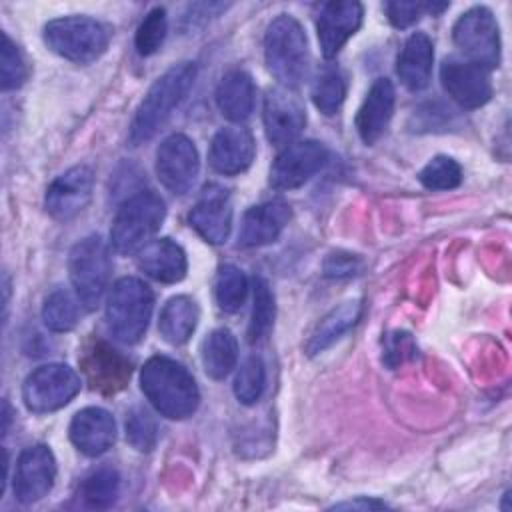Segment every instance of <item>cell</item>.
I'll return each instance as SVG.
<instances>
[{
    "mask_svg": "<svg viewBox=\"0 0 512 512\" xmlns=\"http://www.w3.org/2000/svg\"><path fill=\"white\" fill-rule=\"evenodd\" d=\"M140 388L166 418L184 420L200 404V392L188 368L168 356H152L140 370Z\"/></svg>",
    "mask_w": 512,
    "mask_h": 512,
    "instance_id": "6da1fadb",
    "label": "cell"
},
{
    "mask_svg": "<svg viewBox=\"0 0 512 512\" xmlns=\"http://www.w3.org/2000/svg\"><path fill=\"white\" fill-rule=\"evenodd\" d=\"M196 80V64L180 62L168 68L146 92L142 102L136 108V114L130 124L128 140L132 146H140L148 142L172 116L174 108L190 92Z\"/></svg>",
    "mask_w": 512,
    "mask_h": 512,
    "instance_id": "7a4b0ae2",
    "label": "cell"
},
{
    "mask_svg": "<svg viewBox=\"0 0 512 512\" xmlns=\"http://www.w3.org/2000/svg\"><path fill=\"white\" fill-rule=\"evenodd\" d=\"M264 58L270 74L284 88H296L308 74L310 52L300 22L280 14L270 22L264 36Z\"/></svg>",
    "mask_w": 512,
    "mask_h": 512,
    "instance_id": "3957f363",
    "label": "cell"
},
{
    "mask_svg": "<svg viewBox=\"0 0 512 512\" xmlns=\"http://www.w3.org/2000/svg\"><path fill=\"white\" fill-rule=\"evenodd\" d=\"M166 216L164 200L150 190L136 192L118 208L110 230V244L118 254L140 252L160 230Z\"/></svg>",
    "mask_w": 512,
    "mask_h": 512,
    "instance_id": "277c9868",
    "label": "cell"
},
{
    "mask_svg": "<svg viewBox=\"0 0 512 512\" xmlns=\"http://www.w3.org/2000/svg\"><path fill=\"white\" fill-rule=\"evenodd\" d=\"M154 294L146 282L134 276L120 278L106 302V320L112 336L122 344H136L150 322Z\"/></svg>",
    "mask_w": 512,
    "mask_h": 512,
    "instance_id": "5b68a950",
    "label": "cell"
},
{
    "mask_svg": "<svg viewBox=\"0 0 512 512\" xmlns=\"http://www.w3.org/2000/svg\"><path fill=\"white\" fill-rule=\"evenodd\" d=\"M44 42L52 52L70 62L90 64L106 52L110 30L88 16H64L44 26Z\"/></svg>",
    "mask_w": 512,
    "mask_h": 512,
    "instance_id": "8992f818",
    "label": "cell"
},
{
    "mask_svg": "<svg viewBox=\"0 0 512 512\" xmlns=\"http://www.w3.org/2000/svg\"><path fill=\"white\" fill-rule=\"evenodd\" d=\"M110 252L106 242L98 236H86L74 248L70 250L68 256V272H70V282L74 286V292L78 300L88 308L94 310L110 280Z\"/></svg>",
    "mask_w": 512,
    "mask_h": 512,
    "instance_id": "52a82bcc",
    "label": "cell"
},
{
    "mask_svg": "<svg viewBox=\"0 0 512 512\" xmlns=\"http://www.w3.org/2000/svg\"><path fill=\"white\" fill-rule=\"evenodd\" d=\"M454 44L468 58L486 70L500 64V30L494 14L484 6L466 10L452 28Z\"/></svg>",
    "mask_w": 512,
    "mask_h": 512,
    "instance_id": "ba28073f",
    "label": "cell"
},
{
    "mask_svg": "<svg viewBox=\"0 0 512 512\" xmlns=\"http://www.w3.org/2000/svg\"><path fill=\"white\" fill-rule=\"evenodd\" d=\"M80 390V376L60 362H50L32 370L22 386V400L36 414L54 412L66 406Z\"/></svg>",
    "mask_w": 512,
    "mask_h": 512,
    "instance_id": "9c48e42d",
    "label": "cell"
},
{
    "mask_svg": "<svg viewBox=\"0 0 512 512\" xmlns=\"http://www.w3.org/2000/svg\"><path fill=\"white\" fill-rule=\"evenodd\" d=\"M200 170V158L194 142L184 134L168 136L156 152V174L172 194H186Z\"/></svg>",
    "mask_w": 512,
    "mask_h": 512,
    "instance_id": "30bf717a",
    "label": "cell"
},
{
    "mask_svg": "<svg viewBox=\"0 0 512 512\" xmlns=\"http://www.w3.org/2000/svg\"><path fill=\"white\" fill-rule=\"evenodd\" d=\"M328 160V150L316 140L288 144L270 168V184L276 190H292L308 182Z\"/></svg>",
    "mask_w": 512,
    "mask_h": 512,
    "instance_id": "8fae6325",
    "label": "cell"
},
{
    "mask_svg": "<svg viewBox=\"0 0 512 512\" xmlns=\"http://www.w3.org/2000/svg\"><path fill=\"white\" fill-rule=\"evenodd\" d=\"M440 82L448 96L462 108H480L492 96L488 70L462 58H446L442 62Z\"/></svg>",
    "mask_w": 512,
    "mask_h": 512,
    "instance_id": "7c38bea8",
    "label": "cell"
},
{
    "mask_svg": "<svg viewBox=\"0 0 512 512\" xmlns=\"http://www.w3.org/2000/svg\"><path fill=\"white\" fill-rule=\"evenodd\" d=\"M56 480V460L48 446L36 444L22 450L14 470V496L22 504L44 498Z\"/></svg>",
    "mask_w": 512,
    "mask_h": 512,
    "instance_id": "4fadbf2b",
    "label": "cell"
},
{
    "mask_svg": "<svg viewBox=\"0 0 512 512\" xmlns=\"http://www.w3.org/2000/svg\"><path fill=\"white\" fill-rule=\"evenodd\" d=\"M262 116L266 136L276 146L292 144L306 124V112L300 98L292 92V88L284 86H276L266 92Z\"/></svg>",
    "mask_w": 512,
    "mask_h": 512,
    "instance_id": "5bb4252c",
    "label": "cell"
},
{
    "mask_svg": "<svg viewBox=\"0 0 512 512\" xmlns=\"http://www.w3.org/2000/svg\"><path fill=\"white\" fill-rule=\"evenodd\" d=\"M190 226L210 244H224L232 228L230 192L220 184H208L188 214Z\"/></svg>",
    "mask_w": 512,
    "mask_h": 512,
    "instance_id": "9a60e30c",
    "label": "cell"
},
{
    "mask_svg": "<svg viewBox=\"0 0 512 512\" xmlns=\"http://www.w3.org/2000/svg\"><path fill=\"white\" fill-rule=\"evenodd\" d=\"M94 174L88 166H74L60 174L46 190V212L56 220H70L80 214L92 198Z\"/></svg>",
    "mask_w": 512,
    "mask_h": 512,
    "instance_id": "2e32d148",
    "label": "cell"
},
{
    "mask_svg": "<svg viewBox=\"0 0 512 512\" xmlns=\"http://www.w3.org/2000/svg\"><path fill=\"white\" fill-rule=\"evenodd\" d=\"M82 370L92 390L114 394L126 386L132 374V362L104 340H94L84 350Z\"/></svg>",
    "mask_w": 512,
    "mask_h": 512,
    "instance_id": "e0dca14e",
    "label": "cell"
},
{
    "mask_svg": "<svg viewBox=\"0 0 512 512\" xmlns=\"http://www.w3.org/2000/svg\"><path fill=\"white\" fill-rule=\"evenodd\" d=\"M362 24V4L354 0H332L322 4L316 20L318 42L324 58H334Z\"/></svg>",
    "mask_w": 512,
    "mask_h": 512,
    "instance_id": "ac0fdd59",
    "label": "cell"
},
{
    "mask_svg": "<svg viewBox=\"0 0 512 512\" xmlns=\"http://www.w3.org/2000/svg\"><path fill=\"white\" fill-rule=\"evenodd\" d=\"M256 154V144L250 130L242 126L220 128L210 144V166L224 176H234L244 172Z\"/></svg>",
    "mask_w": 512,
    "mask_h": 512,
    "instance_id": "d6986e66",
    "label": "cell"
},
{
    "mask_svg": "<svg viewBox=\"0 0 512 512\" xmlns=\"http://www.w3.org/2000/svg\"><path fill=\"white\" fill-rule=\"evenodd\" d=\"M290 214V206L284 200H270L248 208L242 216L238 246L258 248L274 242L286 228Z\"/></svg>",
    "mask_w": 512,
    "mask_h": 512,
    "instance_id": "ffe728a7",
    "label": "cell"
},
{
    "mask_svg": "<svg viewBox=\"0 0 512 512\" xmlns=\"http://www.w3.org/2000/svg\"><path fill=\"white\" fill-rule=\"evenodd\" d=\"M396 92L388 78H376L356 114V130L364 144L372 146L386 132L394 114Z\"/></svg>",
    "mask_w": 512,
    "mask_h": 512,
    "instance_id": "44dd1931",
    "label": "cell"
},
{
    "mask_svg": "<svg viewBox=\"0 0 512 512\" xmlns=\"http://www.w3.org/2000/svg\"><path fill=\"white\" fill-rule=\"evenodd\" d=\"M70 440L86 456L104 454L116 440V424L104 408H84L70 422Z\"/></svg>",
    "mask_w": 512,
    "mask_h": 512,
    "instance_id": "7402d4cb",
    "label": "cell"
},
{
    "mask_svg": "<svg viewBox=\"0 0 512 512\" xmlns=\"http://www.w3.org/2000/svg\"><path fill=\"white\" fill-rule=\"evenodd\" d=\"M138 268L158 282L174 284L186 276L188 262L180 244L170 238H160L150 240L138 252Z\"/></svg>",
    "mask_w": 512,
    "mask_h": 512,
    "instance_id": "603a6c76",
    "label": "cell"
},
{
    "mask_svg": "<svg viewBox=\"0 0 512 512\" xmlns=\"http://www.w3.org/2000/svg\"><path fill=\"white\" fill-rule=\"evenodd\" d=\"M434 46L424 32H414L406 42L396 60V72L400 82L412 90H424L432 76Z\"/></svg>",
    "mask_w": 512,
    "mask_h": 512,
    "instance_id": "cb8c5ba5",
    "label": "cell"
},
{
    "mask_svg": "<svg viewBox=\"0 0 512 512\" xmlns=\"http://www.w3.org/2000/svg\"><path fill=\"white\" fill-rule=\"evenodd\" d=\"M362 316V302L360 300H348L336 308H332L312 330L308 336L304 350L308 356H316L324 352L328 346H332L336 340H340L350 328L358 324Z\"/></svg>",
    "mask_w": 512,
    "mask_h": 512,
    "instance_id": "d4e9b609",
    "label": "cell"
},
{
    "mask_svg": "<svg viewBox=\"0 0 512 512\" xmlns=\"http://www.w3.org/2000/svg\"><path fill=\"white\" fill-rule=\"evenodd\" d=\"M254 82L244 70H230L216 88V106L232 122H244L254 108Z\"/></svg>",
    "mask_w": 512,
    "mask_h": 512,
    "instance_id": "484cf974",
    "label": "cell"
},
{
    "mask_svg": "<svg viewBox=\"0 0 512 512\" xmlns=\"http://www.w3.org/2000/svg\"><path fill=\"white\" fill-rule=\"evenodd\" d=\"M198 316H200L198 304L190 296H184V294L172 296L160 312V320H158L160 336L172 346L184 344L196 330Z\"/></svg>",
    "mask_w": 512,
    "mask_h": 512,
    "instance_id": "4316f807",
    "label": "cell"
},
{
    "mask_svg": "<svg viewBox=\"0 0 512 512\" xmlns=\"http://www.w3.org/2000/svg\"><path fill=\"white\" fill-rule=\"evenodd\" d=\"M238 360V342L228 328H216L202 344V366L214 380L226 378Z\"/></svg>",
    "mask_w": 512,
    "mask_h": 512,
    "instance_id": "83f0119b",
    "label": "cell"
},
{
    "mask_svg": "<svg viewBox=\"0 0 512 512\" xmlns=\"http://www.w3.org/2000/svg\"><path fill=\"white\" fill-rule=\"evenodd\" d=\"M120 492V476L114 468L102 466L92 470L80 482L78 496L88 508H110Z\"/></svg>",
    "mask_w": 512,
    "mask_h": 512,
    "instance_id": "f1b7e54d",
    "label": "cell"
},
{
    "mask_svg": "<svg viewBox=\"0 0 512 512\" xmlns=\"http://www.w3.org/2000/svg\"><path fill=\"white\" fill-rule=\"evenodd\" d=\"M312 102L314 106L330 116L336 114L346 98V78L340 68L336 66H324L316 72L312 82Z\"/></svg>",
    "mask_w": 512,
    "mask_h": 512,
    "instance_id": "f546056e",
    "label": "cell"
},
{
    "mask_svg": "<svg viewBox=\"0 0 512 512\" xmlns=\"http://www.w3.org/2000/svg\"><path fill=\"white\" fill-rule=\"evenodd\" d=\"M42 320L44 326L52 332H68L80 320V306L78 296H74L66 288H56L48 294L42 306Z\"/></svg>",
    "mask_w": 512,
    "mask_h": 512,
    "instance_id": "4dcf8cb0",
    "label": "cell"
},
{
    "mask_svg": "<svg viewBox=\"0 0 512 512\" xmlns=\"http://www.w3.org/2000/svg\"><path fill=\"white\" fill-rule=\"evenodd\" d=\"M252 288H254V306H252V316L248 324V340L254 344L266 338L268 332L272 330L276 306H274V294L262 276H254Z\"/></svg>",
    "mask_w": 512,
    "mask_h": 512,
    "instance_id": "1f68e13d",
    "label": "cell"
},
{
    "mask_svg": "<svg viewBox=\"0 0 512 512\" xmlns=\"http://www.w3.org/2000/svg\"><path fill=\"white\" fill-rule=\"evenodd\" d=\"M216 302L224 312H236L242 308L248 294V280L244 272L234 264H224L216 276Z\"/></svg>",
    "mask_w": 512,
    "mask_h": 512,
    "instance_id": "d6a6232c",
    "label": "cell"
},
{
    "mask_svg": "<svg viewBox=\"0 0 512 512\" xmlns=\"http://www.w3.org/2000/svg\"><path fill=\"white\" fill-rule=\"evenodd\" d=\"M264 388H266L264 362L258 356H248L236 374L234 394L242 404L250 406L260 400Z\"/></svg>",
    "mask_w": 512,
    "mask_h": 512,
    "instance_id": "836d02e7",
    "label": "cell"
},
{
    "mask_svg": "<svg viewBox=\"0 0 512 512\" xmlns=\"http://www.w3.org/2000/svg\"><path fill=\"white\" fill-rule=\"evenodd\" d=\"M418 180L428 190H452L462 182V168L450 156H434L420 172Z\"/></svg>",
    "mask_w": 512,
    "mask_h": 512,
    "instance_id": "e575fe53",
    "label": "cell"
},
{
    "mask_svg": "<svg viewBox=\"0 0 512 512\" xmlns=\"http://www.w3.org/2000/svg\"><path fill=\"white\" fill-rule=\"evenodd\" d=\"M166 32H168V20H166V10L164 8H152L144 20L140 22L138 30H136V38H134V44H136V52L140 56H150L154 54L164 38H166Z\"/></svg>",
    "mask_w": 512,
    "mask_h": 512,
    "instance_id": "d590c367",
    "label": "cell"
},
{
    "mask_svg": "<svg viewBox=\"0 0 512 512\" xmlns=\"http://www.w3.org/2000/svg\"><path fill=\"white\" fill-rule=\"evenodd\" d=\"M126 440L138 452H150L158 440L154 418L144 408H132L126 418Z\"/></svg>",
    "mask_w": 512,
    "mask_h": 512,
    "instance_id": "8d00e7d4",
    "label": "cell"
},
{
    "mask_svg": "<svg viewBox=\"0 0 512 512\" xmlns=\"http://www.w3.org/2000/svg\"><path fill=\"white\" fill-rule=\"evenodd\" d=\"M28 78V68L18 46L8 34H2V64H0V84L2 90H14Z\"/></svg>",
    "mask_w": 512,
    "mask_h": 512,
    "instance_id": "74e56055",
    "label": "cell"
},
{
    "mask_svg": "<svg viewBox=\"0 0 512 512\" xmlns=\"http://www.w3.org/2000/svg\"><path fill=\"white\" fill-rule=\"evenodd\" d=\"M324 274L328 278H350L360 274L362 270V258L358 254H350V252H332L328 254V258L324 260Z\"/></svg>",
    "mask_w": 512,
    "mask_h": 512,
    "instance_id": "f35d334b",
    "label": "cell"
},
{
    "mask_svg": "<svg viewBox=\"0 0 512 512\" xmlns=\"http://www.w3.org/2000/svg\"><path fill=\"white\" fill-rule=\"evenodd\" d=\"M384 10H386V16L392 26L408 28L414 22H418L422 12H426V4H422V2H386Z\"/></svg>",
    "mask_w": 512,
    "mask_h": 512,
    "instance_id": "ab89813d",
    "label": "cell"
},
{
    "mask_svg": "<svg viewBox=\"0 0 512 512\" xmlns=\"http://www.w3.org/2000/svg\"><path fill=\"white\" fill-rule=\"evenodd\" d=\"M414 352V342L410 338V334L406 332H394L388 336V346H386V354L384 360L388 366H396L398 362L404 360V356Z\"/></svg>",
    "mask_w": 512,
    "mask_h": 512,
    "instance_id": "60d3db41",
    "label": "cell"
},
{
    "mask_svg": "<svg viewBox=\"0 0 512 512\" xmlns=\"http://www.w3.org/2000/svg\"><path fill=\"white\" fill-rule=\"evenodd\" d=\"M334 508H362V510H370V508H386V504L380 502V500L358 498V500H350V502H340Z\"/></svg>",
    "mask_w": 512,
    "mask_h": 512,
    "instance_id": "b9f144b4",
    "label": "cell"
}]
</instances>
